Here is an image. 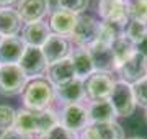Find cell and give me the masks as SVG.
I'll return each mask as SVG.
<instances>
[{"label":"cell","instance_id":"cell-1","mask_svg":"<svg viewBox=\"0 0 147 139\" xmlns=\"http://www.w3.org/2000/svg\"><path fill=\"white\" fill-rule=\"evenodd\" d=\"M57 124V116L51 110H18L13 128L26 134H44Z\"/></svg>","mask_w":147,"mask_h":139},{"label":"cell","instance_id":"cell-2","mask_svg":"<svg viewBox=\"0 0 147 139\" xmlns=\"http://www.w3.org/2000/svg\"><path fill=\"white\" fill-rule=\"evenodd\" d=\"M54 87L49 80L33 79L23 90V102L28 110H46L54 98Z\"/></svg>","mask_w":147,"mask_h":139},{"label":"cell","instance_id":"cell-3","mask_svg":"<svg viewBox=\"0 0 147 139\" xmlns=\"http://www.w3.org/2000/svg\"><path fill=\"white\" fill-rule=\"evenodd\" d=\"M26 75L23 74L18 64L0 65V93L5 96H11L25 90Z\"/></svg>","mask_w":147,"mask_h":139},{"label":"cell","instance_id":"cell-4","mask_svg":"<svg viewBox=\"0 0 147 139\" xmlns=\"http://www.w3.org/2000/svg\"><path fill=\"white\" fill-rule=\"evenodd\" d=\"M115 108L118 116H131L136 108V100H134V93H132V87L126 82H115L113 92H111L110 98H108Z\"/></svg>","mask_w":147,"mask_h":139},{"label":"cell","instance_id":"cell-5","mask_svg":"<svg viewBox=\"0 0 147 139\" xmlns=\"http://www.w3.org/2000/svg\"><path fill=\"white\" fill-rule=\"evenodd\" d=\"M18 65L26 79H38L47 70V61L42 54V49L34 46H26Z\"/></svg>","mask_w":147,"mask_h":139},{"label":"cell","instance_id":"cell-6","mask_svg":"<svg viewBox=\"0 0 147 139\" xmlns=\"http://www.w3.org/2000/svg\"><path fill=\"white\" fill-rule=\"evenodd\" d=\"M115 82L110 77L108 72H98L95 70L93 74L87 79L85 92L92 100H108L113 92Z\"/></svg>","mask_w":147,"mask_h":139},{"label":"cell","instance_id":"cell-7","mask_svg":"<svg viewBox=\"0 0 147 139\" xmlns=\"http://www.w3.org/2000/svg\"><path fill=\"white\" fill-rule=\"evenodd\" d=\"M61 124L65 129L77 133L88 126V111L80 103H67L61 115Z\"/></svg>","mask_w":147,"mask_h":139},{"label":"cell","instance_id":"cell-8","mask_svg":"<svg viewBox=\"0 0 147 139\" xmlns=\"http://www.w3.org/2000/svg\"><path fill=\"white\" fill-rule=\"evenodd\" d=\"M98 28H100V23L95 22L92 16H79L77 18V25L72 31V39L77 44H80L82 48L84 46H90L96 41V36H98Z\"/></svg>","mask_w":147,"mask_h":139},{"label":"cell","instance_id":"cell-9","mask_svg":"<svg viewBox=\"0 0 147 139\" xmlns=\"http://www.w3.org/2000/svg\"><path fill=\"white\" fill-rule=\"evenodd\" d=\"M118 70L123 77V82L136 84L147 75V59L142 54L134 53L124 64H121L118 67Z\"/></svg>","mask_w":147,"mask_h":139},{"label":"cell","instance_id":"cell-10","mask_svg":"<svg viewBox=\"0 0 147 139\" xmlns=\"http://www.w3.org/2000/svg\"><path fill=\"white\" fill-rule=\"evenodd\" d=\"M82 139H124V133L116 121L92 123L82 131Z\"/></svg>","mask_w":147,"mask_h":139},{"label":"cell","instance_id":"cell-11","mask_svg":"<svg viewBox=\"0 0 147 139\" xmlns=\"http://www.w3.org/2000/svg\"><path fill=\"white\" fill-rule=\"evenodd\" d=\"M88 53H90V56H92L95 70H98V72H108V74H110L111 70L116 69L111 46L95 41L93 44L88 46Z\"/></svg>","mask_w":147,"mask_h":139},{"label":"cell","instance_id":"cell-12","mask_svg":"<svg viewBox=\"0 0 147 139\" xmlns=\"http://www.w3.org/2000/svg\"><path fill=\"white\" fill-rule=\"evenodd\" d=\"M98 13L103 22L124 25L127 20V3L124 0H100Z\"/></svg>","mask_w":147,"mask_h":139},{"label":"cell","instance_id":"cell-13","mask_svg":"<svg viewBox=\"0 0 147 139\" xmlns=\"http://www.w3.org/2000/svg\"><path fill=\"white\" fill-rule=\"evenodd\" d=\"M47 10H49V0H20L16 8L21 22L26 23L41 22Z\"/></svg>","mask_w":147,"mask_h":139},{"label":"cell","instance_id":"cell-14","mask_svg":"<svg viewBox=\"0 0 147 139\" xmlns=\"http://www.w3.org/2000/svg\"><path fill=\"white\" fill-rule=\"evenodd\" d=\"M25 49H26V44L21 41V38H3L0 44V65L18 64Z\"/></svg>","mask_w":147,"mask_h":139},{"label":"cell","instance_id":"cell-15","mask_svg":"<svg viewBox=\"0 0 147 139\" xmlns=\"http://www.w3.org/2000/svg\"><path fill=\"white\" fill-rule=\"evenodd\" d=\"M41 49L49 65L56 64L69 56V43L65 41V38L59 34H51Z\"/></svg>","mask_w":147,"mask_h":139},{"label":"cell","instance_id":"cell-16","mask_svg":"<svg viewBox=\"0 0 147 139\" xmlns=\"http://www.w3.org/2000/svg\"><path fill=\"white\" fill-rule=\"evenodd\" d=\"M49 36H51L49 26L42 22L28 23L21 31V41L26 46H34V48H42Z\"/></svg>","mask_w":147,"mask_h":139},{"label":"cell","instance_id":"cell-17","mask_svg":"<svg viewBox=\"0 0 147 139\" xmlns=\"http://www.w3.org/2000/svg\"><path fill=\"white\" fill-rule=\"evenodd\" d=\"M77 18L79 16L75 15V13H72V11L57 8L51 15V22H49L51 25L49 26L59 36H70L74 31V28H75V25H77Z\"/></svg>","mask_w":147,"mask_h":139},{"label":"cell","instance_id":"cell-18","mask_svg":"<svg viewBox=\"0 0 147 139\" xmlns=\"http://www.w3.org/2000/svg\"><path fill=\"white\" fill-rule=\"evenodd\" d=\"M70 61H72L74 65V72H75V77L77 79H87L93 74V61H92V56H90L88 49L87 48H77L74 49L72 54H70Z\"/></svg>","mask_w":147,"mask_h":139},{"label":"cell","instance_id":"cell-19","mask_svg":"<svg viewBox=\"0 0 147 139\" xmlns=\"http://www.w3.org/2000/svg\"><path fill=\"white\" fill-rule=\"evenodd\" d=\"M56 95L65 103H77L85 95V84L82 79H72L69 82H64L61 85L54 87Z\"/></svg>","mask_w":147,"mask_h":139},{"label":"cell","instance_id":"cell-20","mask_svg":"<svg viewBox=\"0 0 147 139\" xmlns=\"http://www.w3.org/2000/svg\"><path fill=\"white\" fill-rule=\"evenodd\" d=\"M47 79L51 82V85H61L64 82H69L75 79V72H74V65L70 57H65L59 61L56 64H51L47 69Z\"/></svg>","mask_w":147,"mask_h":139},{"label":"cell","instance_id":"cell-21","mask_svg":"<svg viewBox=\"0 0 147 139\" xmlns=\"http://www.w3.org/2000/svg\"><path fill=\"white\" fill-rule=\"evenodd\" d=\"M88 121L92 123H106V121H115L116 111L110 100H93L88 107Z\"/></svg>","mask_w":147,"mask_h":139},{"label":"cell","instance_id":"cell-22","mask_svg":"<svg viewBox=\"0 0 147 139\" xmlns=\"http://www.w3.org/2000/svg\"><path fill=\"white\" fill-rule=\"evenodd\" d=\"M21 30V18L16 10L0 8V34L5 38L15 36Z\"/></svg>","mask_w":147,"mask_h":139},{"label":"cell","instance_id":"cell-23","mask_svg":"<svg viewBox=\"0 0 147 139\" xmlns=\"http://www.w3.org/2000/svg\"><path fill=\"white\" fill-rule=\"evenodd\" d=\"M111 51H113V57H115L116 67H119L121 64H124L127 59L136 53V46H134V43H131L123 34V36H119L118 39H115L111 43Z\"/></svg>","mask_w":147,"mask_h":139},{"label":"cell","instance_id":"cell-24","mask_svg":"<svg viewBox=\"0 0 147 139\" xmlns=\"http://www.w3.org/2000/svg\"><path fill=\"white\" fill-rule=\"evenodd\" d=\"M123 26L124 25H119V23H111V22H103L100 23V28H98V36H96V41L103 44H108L111 46V43L118 39L119 36H123Z\"/></svg>","mask_w":147,"mask_h":139},{"label":"cell","instance_id":"cell-25","mask_svg":"<svg viewBox=\"0 0 147 139\" xmlns=\"http://www.w3.org/2000/svg\"><path fill=\"white\" fill-rule=\"evenodd\" d=\"M127 16L132 22L147 23V0H129L127 2Z\"/></svg>","mask_w":147,"mask_h":139},{"label":"cell","instance_id":"cell-26","mask_svg":"<svg viewBox=\"0 0 147 139\" xmlns=\"http://www.w3.org/2000/svg\"><path fill=\"white\" fill-rule=\"evenodd\" d=\"M124 36L134 43L136 46L137 43H141L142 39L147 36V26L146 23H139V22H131L129 25L126 26V31H124Z\"/></svg>","mask_w":147,"mask_h":139},{"label":"cell","instance_id":"cell-27","mask_svg":"<svg viewBox=\"0 0 147 139\" xmlns=\"http://www.w3.org/2000/svg\"><path fill=\"white\" fill-rule=\"evenodd\" d=\"M16 111L11 107L0 105V131H8L15 126Z\"/></svg>","mask_w":147,"mask_h":139},{"label":"cell","instance_id":"cell-28","mask_svg":"<svg viewBox=\"0 0 147 139\" xmlns=\"http://www.w3.org/2000/svg\"><path fill=\"white\" fill-rule=\"evenodd\" d=\"M39 139H77L75 133L69 131L62 126V124H56L54 128H51L47 133H44Z\"/></svg>","mask_w":147,"mask_h":139},{"label":"cell","instance_id":"cell-29","mask_svg":"<svg viewBox=\"0 0 147 139\" xmlns=\"http://www.w3.org/2000/svg\"><path fill=\"white\" fill-rule=\"evenodd\" d=\"M132 93H134L136 103H139L141 107L147 108V77H144L142 80L136 82L132 85Z\"/></svg>","mask_w":147,"mask_h":139},{"label":"cell","instance_id":"cell-30","mask_svg":"<svg viewBox=\"0 0 147 139\" xmlns=\"http://www.w3.org/2000/svg\"><path fill=\"white\" fill-rule=\"evenodd\" d=\"M56 2L59 8L72 11V13H80L88 7V0H56Z\"/></svg>","mask_w":147,"mask_h":139},{"label":"cell","instance_id":"cell-31","mask_svg":"<svg viewBox=\"0 0 147 139\" xmlns=\"http://www.w3.org/2000/svg\"><path fill=\"white\" fill-rule=\"evenodd\" d=\"M0 139H30V136L20 133V131H16L15 128H11V129H8V131H3V134H2Z\"/></svg>","mask_w":147,"mask_h":139},{"label":"cell","instance_id":"cell-32","mask_svg":"<svg viewBox=\"0 0 147 139\" xmlns=\"http://www.w3.org/2000/svg\"><path fill=\"white\" fill-rule=\"evenodd\" d=\"M136 53L142 54V56L147 59V36L142 39L141 43H137V44H136Z\"/></svg>","mask_w":147,"mask_h":139},{"label":"cell","instance_id":"cell-33","mask_svg":"<svg viewBox=\"0 0 147 139\" xmlns=\"http://www.w3.org/2000/svg\"><path fill=\"white\" fill-rule=\"evenodd\" d=\"M16 0H0V7H8L11 3H15Z\"/></svg>","mask_w":147,"mask_h":139},{"label":"cell","instance_id":"cell-34","mask_svg":"<svg viewBox=\"0 0 147 139\" xmlns=\"http://www.w3.org/2000/svg\"><path fill=\"white\" fill-rule=\"evenodd\" d=\"M2 41H3V36H2V34H0V44H2Z\"/></svg>","mask_w":147,"mask_h":139},{"label":"cell","instance_id":"cell-35","mask_svg":"<svg viewBox=\"0 0 147 139\" xmlns=\"http://www.w3.org/2000/svg\"><path fill=\"white\" fill-rule=\"evenodd\" d=\"M129 139H144V138H129Z\"/></svg>","mask_w":147,"mask_h":139},{"label":"cell","instance_id":"cell-36","mask_svg":"<svg viewBox=\"0 0 147 139\" xmlns=\"http://www.w3.org/2000/svg\"><path fill=\"white\" fill-rule=\"evenodd\" d=\"M146 121H147V111H146Z\"/></svg>","mask_w":147,"mask_h":139}]
</instances>
